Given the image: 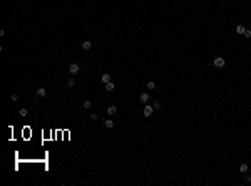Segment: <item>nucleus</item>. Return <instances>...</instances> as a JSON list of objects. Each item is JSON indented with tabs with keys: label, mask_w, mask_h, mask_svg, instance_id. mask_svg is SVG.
I'll return each instance as SVG.
<instances>
[{
	"label": "nucleus",
	"mask_w": 251,
	"mask_h": 186,
	"mask_svg": "<svg viewBox=\"0 0 251 186\" xmlns=\"http://www.w3.org/2000/svg\"><path fill=\"white\" fill-rule=\"evenodd\" d=\"M152 112H154V107H152V106H149V104H144V109H142L144 117H151Z\"/></svg>",
	"instance_id": "1"
},
{
	"label": "nucleus",
	"mask_w": 251,
	"mask_h": 186,
	"mask_svg": "<svg viewBox=\"0 0 251 186\" xmlns=\"http://www.w3.org/2000/svg\"><path fill=\"white\" fill-rule=\"evenodd\" d=\"M79 70H80V67H79V64H76V62H72V64L69 65V72H70L72 76H76Z\"/></svg>",
	"instance_id": "2"
},
{
	"label": "nucleus",
	"mask_w": 251,
	"mask_h": 186,
	"mask_svg": "<svg viewBox=\"0 0 251 186\" xmlns=\"http://www.w3.org/2000/svg\"><path fill=\"white\" fill-rule=\"evenodd\" d=\"M214 67H219V69L224 67V59H223V57H216V59H214Z\"/></svg>",
	"instance_id": "3"
},
{
	"label": "nucleus",
	"mask_w": 251,
	"mask_h": 186,
	"mask_svg": "<svg viewBox=\"0 0 251 186\" xmlns=\"http://www.w3.org/2000/svg\"><path fill=\"white\" fill-rule=\"evenodd\" d=\"M35 94H37V97H45L47 96V91H45L44 87H39V89L35 91Z\"/></svg>",
	"instance_id": "4"
},
{
	"label": "nucleus",
	"mask_w": 251,
	"mask_h": 186,
	"mask_svg": "<svg viewBox=\"0 0 251 186\" xmlns=\"http://www.w3.org/2000/svg\"><path fill=\"white\" fill-rule=\"evenodd\" d=\"M100 81H102L104 84H106V82H111V74H109V72H104L102 76H100Z\"/></svg>",
	"instance_id": "5"
},
{
	"label": "nucleus",
	"mask_w": 251,
	"mask_h": 186,
	"mask_svg": "<svg viewBox=\"0 0 251 186\" xmlns=\"http://www.w3.org/2000/svg\"><path fill=\"white\" fill-rule=\"evenodd\" d=\"M139 101L142 102V104H146V102L149 101V94H146V92H142V94H139Z\"/></svg>",
	"instance_id": "6"
},
{
	"label": "nucleus",
	"mask_w": 251,
	"mask_h": 186,
	"mask_svg": "<svg viewBox=\"0 0 251 186\" xmlns=\"http://www.w3.org/2000/svg\"><path fill=\"white\" fill-rule=\"evenodd\" d=\"M91 47H92V42L91 40H84L82 42V50H91Z\"/></svg>",
	"instance_id": "7"
},
{
	"label": "nucleus",
	"mask_w": 251,
	"mask_h": 186,
	"mask_svg": "<svg viewBox=\"0 0 251 186\" xmlns=\"http://www.w3.org/2000/svg\"><path fill=\"white\" fill-rule=\"evenodd\" d=\"M106 91H107V92H112V91H114V87H116V85H114V82H106Z\"/></svg>",
	"instance_id": "8"
},
{
	"label": "nucleus",
	"mask_w": 251,
	"mask_h": 186,
	"mask_svg": "<svg viewBox=\"0 0 251 186\" xmlns=\"http://www.w3.org/2000/svg\"><path fill=\"white\" fill-rule=\"evenodd\" d=\"M116 112H117V107H116V106H109V107H107V114H109V116H114Z\"/></svg>",
	"instance_id": "9"
},
{
	"label": "nucleus",
	"mask_w": 251,
	"mask_h": 186,
	"mask_svg": "<svg viewBox=\"0 0 251 186\" xmlns=\"http://www.w3.org/2000/svg\"><path fill=\"white\" fill-rule=\"evenodd\" d=\"M104 124H106V127H107V129H112V127H114V121H112V119H106V121H104Z\"/></svg>",
	"instance_id": "10"
},
{
	"label": "nucleus",
	"mask_w": 251,
	"mask_h": 186,
	"mask_svg": "<svg viewBox=\"0 0 251 186\" xmlns=\"http://www.w3.org/2000/svg\"><path fill=\"white\" fill-rule=\"evenodd\" d=\"M234 30H236V34H244V30H246V27H244V25H241V24H239L238 27L234 28Z\"/></svg>",
	"instance_id": "11"
},
{
	"label": "nucleus",
	"mask_w": 251,
	"mask_h": 186,
	"mask_svg": "<svg viewBox=\"0 0 251 186\" xmlns=\"http://www.w3.org/2000/svg\"><path fill=\"white\" fill-rule=\"evenodd\" d=\"M82 107H84V109H91V107H92L91 101H89V99H85V101H84V104H82Z\"/></svg>",
	"instance_id": "12"
},
{
	"label": "nucleus",
	"mask_w": 251,
	"mask_h": 186,
	"mask_svg": "<svg viewBox=\"0 0 251 186\" xmlns=\"http://www.w3.org/2000/svg\"><path fill=\"white\" fill-rule=\"evenodd\" d=\"M239 173H248V164H239Z\"/></svg>",
	"instance_id": "13"
},
{
	"label": "nucleus",
	"mask_w": 251,
	"mask_h": 186,
	"mask_svg": "<svg viewBox=\"0 0 251 186\" xmlns=\"http://www.w3.org/2000/svg\"><path fill=\"white\" fill-rule=\"evenodd\" d=\"M152 107H154V109H157V111H159L161 107H163V102H161V101H156L154 104H152Z\"/></svg>",
	"instance_id": "14"
},
{
	"label": "nucleus",
	"mask_w": 251,
	"mask_h": 186,
	"mask_svg": "<svg viewBox=\"0 0 251 186\" xmlns=\"http://www.w3.org/2000/svg\"><path fill=\"white\" fill-rule=\"evenodd\" d=\"M67 85H69V87H74V85H76V79H74V77L67 79Z\"/></svg>",
	"instance_id": "15"
},
{
	"label": "nucleus",
	"mask_w": 251,
	"mask_h": 186,
	"mask_svg": "<svg viewBox=\"0 0 251 186\" xmlns=\"http://www.w3.org/2000/svg\"><path fill=\"white\" fill-rule=\"evenodd\" d=\"M19 114H20V116H22V117H25V116H27V114H28V111L25 109V107H22V109L19 111Z\"/></svg>",
	"instance_id": "16"
},
{
	"label": "nucleus",
	"mask_w": 251,
	"mask_h": 186,
	"mask_svg": "<svg viewBox=\"0 0 251 186\" xmlns=\"http://www.w3.org/2000/svg\"><path fill=\"white\" fill-rule=\"evenodd\" d=\"M147 89H151V91L156 89V82H154V81H149V82H147Z\"/></svg>",
	"instance_id": "17"
},
{
	"label": "nucleus",
	"mask_w": 251,
	"mask_h": 186,
	"mask_svg": "<svg viewBox=\"0 0 251 186\" xmlns=\"http://www.w3.org/2000/svg\"><path fill=\"white\" fill-rule=\"evenodd\" d=\"M243 35L246 37V39H249V37H251V30H249V28H246V30H244V34H243Z\"/></svg>",
	"instance_id": "18"
},
{
	"label": "nucleus",
	"mask_w": 251,
	"mask_h": 186,
	"mask_svg": "<svg viewBox=\"0 0 251 186\" xmlns=\"http://www.w3.org/2000/svg\"><path fill=\"white\" fill-rule=\"evenodd\" d=\"M91 119H92V121H97V114L92 112V114H91Z\"/></svg>",
	"instance_id": "19"
},
{
	"label": "nucleus",
	"mask_w": 251,
	"mask_h": 186,
	"mask_svg": "<svg viewBox=\"0 0 251 186\" xmlns=\"http://www.w3.org/2000/svg\"><path fill=\"white\" fill-rule=\"evenodd\" d=\"M246 183H251V176H249V174L246 176Z\"/></svg>",
	"instance_id": "20"
},
{
	"label": "nucleus",
	"mask_w": 251,
	"mask_h": 186,
	"mask_svg": "<svg viewBox=\"0 0 251 186\" xmlns=\"http://www.w3.org/2000/svg\"><path fill=\"white\" fill-rule=\"evenodd\" d=\"M191 2H194V0H191Z\"/></svg>",
	"instance_id": "21"
}]
</instances>
